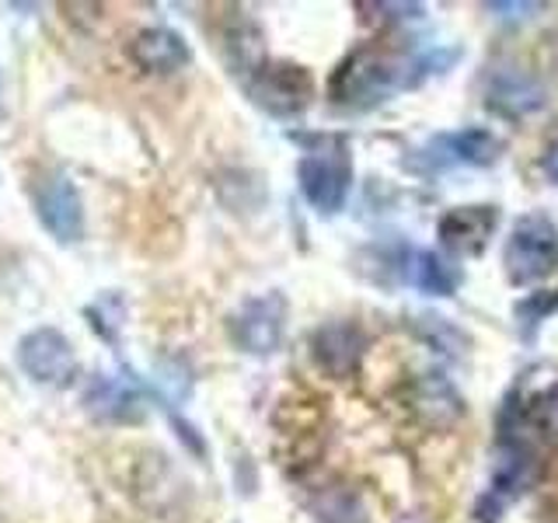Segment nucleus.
I'll return each instance as SVG.
<instances>
[{
  "instance_id": "6",
  "label": "nucleus",
  "mask_w": 558,
  "mask_h": 523,
  "mask_svg": "<svg viewBox=\"0 0 558 523\" xmlns=\"http://www.w3.org/2000/svg\"><path fill=\"white\" fill-rule=\"evenodd\" d=\"M244 87H248V98L258 109L276 119L301 115L314 98L311 70L301 63H287V60H262V66H255L252 74L244 77Z\"/></svg>"
},
{
  "instance_id": "15",
  "label": "nucleus",
  "mask_w": 558,
  "mask_h": 523,
  "mask_svg": "<svg viewBox=\"0 0 558 523\" xmlns=\"http://www.w3.org/2000/svg\"><path fill=\"white\" fill-rule=\"evenodd\" d=\"M84 405L92 415L98 418H112V423H133V418H140V412H144V405H140V394L130 388L126 380L119 377H95L92 388L84 391Z\"/></svg>"
},
{
  "instance_id": "14",
  "label": "nucleus",
  "mask_w": 558,
  "mask_h": 523,
  "mask_svg": "<svg viewBox=\"0 0 558 523\" xmlns=\"http://www.w3.org/2000/svg\"><path fill=\"white\" fill-rule=\"evenodd\" d=\"M398 272L409 287L429 296H453L461 287V272L429 248H409L398 258Z\"/></svg>"
},
{
  "instance_id": "12",
  "label": "nucleus",
  "mask_w": 558,
  "mask_h": 523,
  "mask_svg": "<svg viewBox=\"0 0 558 523\" xmlns=\"http://www.w3.org/2000/svg\"><path fill=\"white\" fill-rule=\"evenodd\" d=\"M499 209L496 206H453L440 220V244L453 255H482L488 238L496 234Z\"/></svg>"
},
{
  "instance_id": "9",
  "label": "nucleus",
  "mask_w": 558,
  "mask_h": 523,
  "mask_svg": "<svg viewBox=\"0 0 558 523\" xmlns=\"http://www.w3.org/2000/svg\"><path fill=\"white\" fill-rule=\"evenodd\" d=\"M17 366L46 388H63L77 377V353L70 339L57 328H35L17 342Z\"/></svg>"
},
{
  "instance_id": "19",
  "label": "nucleus",
  "mask_w": 558,
  "mask_h": 523,
  "mask_svg": "<svg viewBox=\"0 0 558 523\" xmlns=\"http://www.w3.org/2000/svg\"><path fill=\"white\" fill-rule=\"evenodd\" d=\"M541 168H545L548 182H551V185H558V136H555L551 144L545 147V157H541Z\"/></svg>"
},
{
  "instance_id": "18",
  "label": "nucleus",
  "mask_w": 558,
  "mask_h": 523,
  "mask_svg": "<svg viewBox=\"0 0 558 523\" xmlns=\"http://www.w3.org/2000/svg\"><path fill=\"white\" fill-rule=\"evenodd\" d=\"M488 11H496V17H510V22H523V17H534L537 11H545V4H502V0H496V4H488Z\"/></svg>"
},
{
  "instance_id": "1",
  "label": "nucleus",
  "mask_w": 558,
  "mask_h": 523,
  "mask_svg": "<svg viewBox=\"0 0 558 523\" xmlns=\"http://www.w3.org/2000/svg\"><path fill=\"white\" fill-rule=\"evenodd\" d=\"M458 60V49H436L426 57H398L391 49L363 46L331 77V101L342 109H377L391 95L415 87L426 74H444Z\"/></svg>"
},
{
  "instance_id": "20",
  "label": "nucleus",
  "mask_w": 558,
  "mask_h": 523,
  "mask_svg": "<svg viewBox=\"0 0 558 523\" xmlns=\"http://www.w3.org/2000/svg\"><path fill=\"white\" fill-rule=\"evenodd\" d=\"M401 523H423V520H415V516H409V520H401Z\"/></svg>"
},
{
  "instance_id": "13",
  "label": "nucleus",
  "mask_w": 558,
  "mask_h": 523,
  "mask_svg": "<svg viewBox=\"0 0 558 523\" xmlns=\"http://www.w3.org/2000/svg\"><path fill=\"white\" fill-rule=\"evenodd\" d=\"M130 57L140 70L150 74H174L192 63V49L179 32L171 28H144L130 42Z\"/></svg>"
},
{
  "instance_id": "4",
  "label": "nucleus",
  "mask_w": 558,
  "mask_h": 523,
  "mask_svg": "<svg viewBox=\"0 0 558 523\" xmlns=\"http://www.w3.org/2000/svg\"><path fill=\"white\" fill-rule=\"evenodd\" d=\"M296 182H301L304 199L322 217L342 214L349 192H353V157H349L342 139L322 150H307L296 165Z\"/></svg>"
},
{
  "instance_id": "2",
  "label": "nucleus",
  "mask_w": 558,
  "mask_h": 523,
  "mask_svg": "<svg viewBox=\"0 0 558 523\" xmlns=\"http://www.w3.org/2000/svg\"><path fill=\"white\" fill-rule=\"evenodd\" d=\"M527 433L531 429L499 418V443H496L493 478H488V488H485L478 506H475V520L478 523H499L502 513H506V506L517 502L534 485L537 450H534Z\"/></svg>"
},
{
  "instance_id": "3",
  "label": "nucleus",
  "mask_w": 558,
  "mask_h": 523,
  "mask_svg": "<svg viewBox=\"0 0 558 523\" xmlns=\"http://www.w3.org/2000/svg\"><path fill=\"white\" fill-rule=\"evenodd\" d=\"M502 269L513 287H534L558 272V223L548 214H523L502 244Z\"/></svg>"
},
{
  "instance_id": "10",
  "label": "nucleus",
  "mask_w": 558,
  "mask_h": 523,
  "mask_svg": "<svg viewBox=\"0 0 558 523\" xmlns=\"http://www.w3.org/2000/svg\"><path fill=\"white\" fill-rule=\"evenodd\" d=\"M506 144L493 130L471 126L458 133H440L433 136L426 150H418L429 161V168H447V165H468V168H493L502 157Z\"/></svg>"
},
{
  "instance_id": "17",
  "label": "nucleus",
  "mask_w": 558,
  "mask_h": 523,
  "mask_svg": "<svg viewBox=\"0 0 558 523\" xmlns=\"http://www.w3.org/2000/svg\"><path fill=\"white\" fill-rule=\"evenodd\" d=\"M558 311V290H541V293H527L523 301L513 304V318H517V328L523 339H534L537 328L545 325L551 314Z\"/></svg>"
},
{
  "instance_id": "11",
  "label": "nucleus",
  "mask_w": 558,
  "mask_h": 523,
  "mask_svg": "<svg viewBox=\"0 0 558 523\" xmlns=\"http://www.w3.org/2000/svg\"><path fill=\"white\" fill-rule=\"evenodd\" d=\"M366 353V336L356 321H328L311 336V356L328 377H349Z\"/></svg>"
},
{
  "instance_id": "7",
  "label": "nucleus",
  "mask_w": 558,
  "mask_h": 523,
  "mask_svg": "<svg viewBox=\"0 0 558 523\" xmlns=\"http://www.w3.org/2000/svg\"><path fill=\"white\" fill-rule=\"evenodd\" d=\"M290 301L279 290L248 296L231 318V339L248 356H272L287 336Z\"/></svg>"
},
{
  "instance_id": "5",
  "label": "nucleus",
  "mask_w": 558,
  "mask_h": 523,
  "mask_svg": "<svg viewBox=\"0 0 558 523\" xmlns=\"http://www.w3.org/2000/svg\"><path fill=\"white\" fill-rule=\"evenodd\" d=\"M32 209L46 231L60 244H77L84 238V203L77 185L60 168H43L28 182Z\"/></svg>"
},
{
  "instance_id": "8",
  "label": "nucleus",
  "mask_w": 558,
  "mask_h": 523,
  "mask_svg": "<svg viewBox=\"0 0 558 523\" xmlns=\"http://www.w3.org/2000/svg\"><path fill=\"white\" fill-rule=\"evenodd\" d=\"M482 105L499 119H527L548 105V87L517 63H496L482 77Z\"/></svg>"
},
{
  "instance_id": "16",
  "label": "nucleus",
  "mask_w": 558,
  "mask_h": 523,
  "mask_svg": "<svg viewBox=\"0 0 558 523\" xmlns=\"http://www.w3.org/2000/svg\"><path fill=\"white\" fill-rule=\"evenodd\" d=\"M307 506L318 523H371V510L349 485H325L311 496Z\"/></svg>"
}]
</instances>
